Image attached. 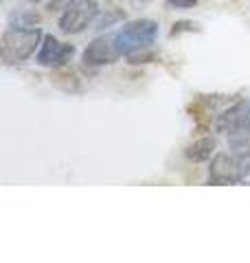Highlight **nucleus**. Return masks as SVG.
Here are the masks:
<instances>
[{"label":"nucleus","mask_w":250,"mask_h":263,"mask_svg":"<svg viewBox=\"0 0 250 263\" xmlns=\"http://www.w3.org/2000/svg\"><path fill=\"white\" fill-rule=\"evenodd\" d=\"M215 147H218V143H215L213 136H202L187 145L185 156L191 162H206V160H211V156L215 154Z\"/></svg>","instance_id":"8"},{"label":"nucleus","mask_w":250,"mask_h":263,"mask_svg":"<svg viewBox=\"0 0 250 263\" xmlns=\"http://www.w3.org/2000/svg\"><path fill=\"white\" fill-rule=\"evenodd\" d=\"M165 5L171 9H191L198 5V0H165Z\"/></svg>","instance_id":"12"},{"label":"nucleus","mask_w":250,"mask_h":263,"mask_svg":"<svg viewBox=\"0 0 250 263\" xmlns=\"http://www.w3.org/2000/svg\"><path fill=\"white\" fill-rule=\"evenodd\" d=\"M241 180H246L244 164L235 154H215L208 164V182L211 184H239Z\"/></svg>","instance_id":"4"},{"label":"nucleus","mask_w":250,"mask_h":263,"mask_svg":"<svg viewBox=\"0 0 250 263\" xmlns=\"http://www.w3.org/2000/svg\"><path fill=\"white\" fill-rule=\"evenodd\" d=\"M68 3L70 0H51V3H48V11H64L66 7H68Z\"/></svg>","instance_id":"14"},{"label":"nucleus","mask_w":250,"mask_h":263,"mask_svg":"<svg viewBox=\"0 0 250 263\" xmlns=\"http://www.w3.org/2000/svg\"><path fill=\"white\" fill-rule=\"evenodd\" d=\"M42 37H44V33L38 27H18V24L7 27L3 37H0V55H3V62L7 66L27 62L40 48Z\"/></svg>","instance_id":"1"},{"label":"nucleus","mask_w":250,"mask_h":263,"mask_svg":"<svg viewBox=\"0 0 250 263\" xmlns=\"http://www.w3.org/2000/svg\"><path fill=\"white\" fill-rule=\"evenodd\" d=\"M244 127H250V99H239L226 110H222L215 119V129L226 136Z\"/></svg>","instance_id":"7"},{"label":"nucleus","mask_w":250,"mask_h":263,"mask_svg":"<svg viewBox=\"0 0 250 263\" xmlns=\"http://www.w3.org/2000/svg\"><path fill=\"white\" fill-rule=\"evenodd\" d=\"M119 57V48L114 44L112 35H99L90 42L81 53V62L86 68H101V66H112Z\"/></svg>","instance_id":"6"},{"label":"nucleus","mask_w":250,"mask_h":263,"mask_svg":"<svg viewBox=\"0 0 250 263\" xmlns=\"http://www.w3.org/2000/svg\"><path fill=\"white\" fill-rule=\"evenodd\" d=\"M27 3H40V0H27Z\"/></svg>","instance_id":"15"},{"label":"nucleus","mask_w":250,"mask_h":263,"mask_svg":"<svg viewBox=\"0 0 250 263\" xmlns=\"http://www.w3.org/2000/svg\"><path fill=\"white\" fill-rule=\"evenodd\" d=\"M99 3L97 0H70L68 7L60 13L57 27L66 35H77L90 29V24H95L99 18Z\"/></svg>","instance_id":"3"},{"label":"nucleus","mask_w":250,"mask_h":263,"mask_svg":"<svg viewBox=\"0 0 250 263\" xmlns=\"http://www.w3.org/2000/svg\"><path fill=\"white\" fill-rule=\"evenodd\" d=\"M228 147L237 158L248 160L250 158V127L239 129L235 134H228Z\"/></svg>","instance_id":"9"},{"label":"nucleus","mask_w":250,"mask_h":263,"mask_svg":"<svg viewBox=\"0 0 250 263\" xmlns=\"http://www.w3.org/2000/svg\"><path fill=\"white\" fill-rule=\"evenodd\" d=\"M125 18V15L121 13V11H112L110 15H101V18H99L97 22H95V29H105V27H110V24L112 22H116V20H123Z\"/></svg>","instance_id":"11"},{"label":"nucleus","mask_w":250,"mask_h":263,"mask_svg":"<svg viewBox=\"0 0 250 263\" xmlns=\"http://www.w3.org/2000/svg\"><path fill=\"white\" fill-rule=\"evenodd\" d=\"M73 53H75V46H73V44L60 42V40H57L55 35L46 33V35L42 37L40 48H38L35 62H38L40 66H44V68H55V70H60V68H64V66L70 62Z\"/></svg>","instance_id":"5"},{"label":"nucleus","mask_w":250,"mask_h":263,"mask_svg":"<svg viewBox=\"0 0 250 263\" xmlns=\"http://www.w3.org/2000/svg\"><path fill=\"white\" fill-rule=\"evenodd\" d=\"M112 37H114V44L123 57L134 53V51H140V48H152L158 37V22L149 20V18L125 22Z\"/></svg>","instance_id":"2"},{"label":"nucleus","mask_w":250,"mask_h":263,"mask_svg":"<svg viewBox=\"0 0 250 263\" xmlns=\"http://www.w3.org/2000/svg\"><path fill=\"white\" fill-rule=\"evenodd\" d=\"M125 60H128V64H132V66H140V64L154 62L156 53H154V48H140V51H134V53L125 55Z\"/></svg>","instance_id":"10"},{"label":"nucleus","mask_w":250,"mask_h":263,"mask_svg":"<svg viewBox=\"0 0 250 263\" xmlns=\"http://www.w3.org/2000/svg\"><path fill=\"white\" fill-rule=\"evenodd\" d=\"M182 31H198V29H195V24H193V22H178V24H173L171 35H180Z\"/></svg>","instance_id":"13"}]
</instances>
